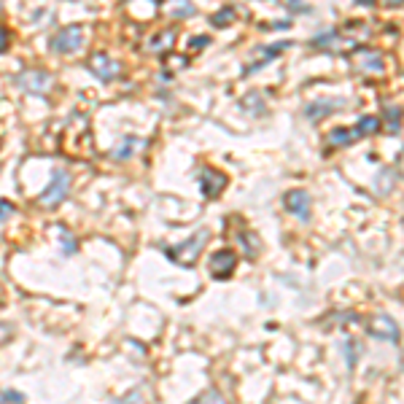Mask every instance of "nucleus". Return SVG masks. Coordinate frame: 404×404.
Returning a JSON list of instances; mask_svg holds the SVG:
<instances>
[{
    "label": "nucleus",
    "instance_id": "obj_27",
    "mask_svg": "<svg viewBox=\"0 0 404 404\" xmlns=\"http://www.w3.org/2000/svg\"><path fill=\"white\" fill-rule=\"evenodd\" d=\"M8 49V30L6 27H0V54Z\"/></svg>",
    "mask_w": 404,
    "mask_h": 404
},
{
    "label": "nucleus",
    "instance_id": "obj_1",
    "mask_svg": "<svg viewBox=\"0 0 404 404\" xmlns=\"http://www.w3.org/2000/svg\"><path fill=\"white\" fill-rule=\"evenodd\" d=\"M208 237H210V232L208 229H200V232H194L189 240H183L181 246L176 248H165L167 253V259H173L178 267H186V270H192L194 264H197V259H200L202 248H205V243H208Z\"/></svg>",
    "mask_w": 404,
    "mask_h": 404
},
{
    "label": "nucleus",
    "instance_id": "obj_17",
    "mask_svg": "<svg viewBox=\"0 0 404 404\" xmlns=\"http://www.w3.org/2000/svg\"><path fill=\"white\" fill-rule=\"evenodd\" d=\"M173 17H178V19H189V17H194V6H192V0H176Z\"/></svg>",
    "mask_w": 404,
    "mask_h": 404
},
{
    "label": "nucleus",
    "instance_id": "obj_10",
    "mask_svg": "<svg viewBox=\"0 0 404 404\" xmlns=\"http://www.w3.org/2000/svg\"><path fill=\"white\" fill-rule=\"evenodd\" d=\"M288 46H291V41H278V44H273V46L261 49L264 54H261V57H259L256 62H251V65H246V68H243V76H253V73H259V71H261L264 65H270L273 59H278L280 54L288 49Z\"/></svg>",
    "mask_w": 404,
    "mask_h": 404
},
{
    "label": "nucleus",
    "instance_id": "obj_3",
    "mask_svg": "<svg viewBox=\"0 0 404 404\" xmlns=\"http://www.w3.org/2000/svg\"><path fill=\"white\" fill-rule=\"evenodd\" d=\"M49 46H51V51H57V54L78 51L84 46V27L71 25V27H65V30H57L49 38Z\"/></svg>",
    "mask_w": 404,
    "mask_h": 404
},
{
    "label": "nucleus",
    "instance_id": "obj_18",
    "mask_svg": "<svg viewBox=\"0 0 404 404\" xmlns=\"http://www.w3.org/2000/svg\"><path fill=\"white\" fill-rule=\"evenodd\" d=\"M385 119H388V129L399 135V105H385Z\"/></svg>",
    "mask_w": 404,
    "mask_h": 404
},
{
    "label": "nucleus",
    "instance_id": "obj_9",
    "mask_svg": "<svg viewBox=\"0 0 404 404\" xmlns=\"http://www.w3.org/2000/svg\"><path fill=\"white\" fill-rule=\"evenodd\" d=\"M342 105H348V102H345V100H329V98H321V100L307 102L302 113H304V119H307V122H313V125H315V122H321L324 116H329L331 111H337V108H342Z\"/></svg>",
    "mask_w": 404,
    "mask_h": 404
},
{
    "label": "nucleus",
    "instance_id": "obj_28",
    "mask_svg": "<svg viewBox=\"0 0 404 404\" xmlns=\"http://www.w3.org/2000/svg\"><path fill=\"white\" fill-rule=\"evenodd\" d=\"M286 3H288V6H291V8H294V11H300V14H304V11H310V8H307V6H304L302 0H286Z\"/></svg>",
    "mask_w": 404,
    "mask_h": 404
},
{
    "label": "nucleus",
    "instance_id": "obj_31",
    "mask_svg": "<svg viewBox=\"0 0 404 404\" xmlns=\"http://www.w3.org/2000/svg\"><path fill=\"white\" fill-rule=\"evenodd\" d=\"M388 3H391V6H396V8L402 6V0H388Z\"/></svg>",
    "mask_w": 404,
    "mask_h": 404
},
{
    "label": "nucleus",
    "instance_id": "obj_2",
    "mask_svg": "<svg viewBox=\"0 0 404 404\" xmlns=\"http://www.w3.org/2000/svg\"><path fill=\"white\" fill-rule=\"evenodd\" d=\"M68 192H71V173L68 170H54L49 186L44 189V194L38 197V202L44 208H57L59 202L68 197Z\"/></svg>",
    "mask_w": 404,
    "mask_h": 404
},
{
    "label": "nucleus",
    "instance_id": "obj_29",
    "mask_svg": "<svg viewBox=\"0 0 404 404\" xmlns=\"http://www.w3.org/2000/svg\"><path fill=\"white\" fill-rule=\"evenodd\" d=\"M62 237H65V253H76V240H73V237L68 240V235H65V232H62Z\"/></svg>",
    "mask_w": 404,
    "mask_h": 404
},
{
    "label": "nucleus",
    "instance_id": "obj_23",
    "mask_svg": "<svg viewBox=\"0 0 404 404\" xmlns=\"http://www.w3.org/2000/svg\"><path fill=\"white\" fill-rule=\"evenodd\" d=\"M232 19H235V8H224L221 14H213V17H210V25L213 27H227Z\"/></svg>",
    "mask_w": 404,
    "mask_h": 404
},
{
    "label": "nucleus",
    "instance_id": "obj_8",
    "mask_svg": "<svg viewBox=\"0 0 404 404\" xmlns=\"http://www.w3.org/2000/svg\"><path fill=\"white\" fill-rule=\"evenodd\" d=\"M89 71H92V76L102 81V84H111L113 78L119 76V71H122V65L119 62H113L108 54H95L92 59H89Z\"/></svg>",
    "mask_w": 404,
    "mask_h": 404
},
{
    "label": "nucleus",
    "instance_id": "obj_4",
    "mask_svg": "<svg viewBox=\"0 0 404 404\" xmlns=\"http://www.w3.org/2000/svg\"><path fill=\"white\" fill-rule=\"evenodd\" d=\"M197 183H200V194L205 200H213V197H219L221 192H224V186H227V176L221 173V170H216V167H200V173H197Z\"/></svg>",
    "mask_w": 404,
    "mask_h": 404
},
{
    "label": "nucleus",
    "instance_id": "obj_5",
    "mask_svg": "<svg viewBox=\"0 0 404 404\" xmlns=\"http://www.w3.org/2000/svg\"><path fill=\"white\" fill-rule=\"evenodd\" d=\"M17 86L25 89L27 95H35V98H44L51 89V76L44 71H22L17 76Z\"/></svg>",
    "mask_w": 404,
    "mask_h": 404
},
{
    "label": "nucleus",
    "instance_id": "obj_6",
    "mask_svg": "<svg viewBox=\"0 0 404 404\" xmlns=\"http://www.w3.org/2000/svg\"><path fill=\"white\" fill-rule=\"evenodd\" d=\"M283 208L291 213V216H297L300 221H310V194L304 192V189H291V192H286L283 194Z\"/></svg>",
    "mask_w": 404,
    "mask_h": 404
},
{
    "label": "nucleus",
    "instance_id": "obj_7",
    "mask_svg": "<svg viewBox=\"0 0 404 404\" xmlns=\"http://www.w3.org/2000/svg\"><path fill=\"white\" fill-rule=\"evenodd\" d=\"M208 267H210V275L216 280H227L229 275L235 273V267H237V256H235V251H229V248L216 251L210 256Z\"/></svg>",
    "mask_w": 404,
    "mask_h": 404
},
{
    "label": "nucleus",
    "instance_id": "obj_15",
    "mask_svg": "<svg viewBox=\"0 0 404 404\" xmlns=\"http://www.w3.org/2000/svg\"><path fill=\"white\" fill-rule=\"evenodd\" d=\"M358 57H361V68H364V71H375V73H383L385 62H383V57H380L378 51L361 49V51H358Z\"/></svg>",
    "mask_w": 404,
    "mask_h": 404
},
{
    "label": "nucleus",
    "instance_id": "obj_30",
    "mask_svg": "<svg viewBox=\"0 0 404 404\" xmlns=\"http://www.w3.org/2000/svg\"><path fill=\"white\" fill-rule=\"evenodd\" d=\"M358 6H372V0H356Z\"/></svg>",
    "mask_w": 404,
    "mask_h": 404
},
{
    "label": "nucleus",
    "instance_id": "obj_24",
    "mask_svg": "<svg viewBox=\"0 0 404 404\" xmlns=\"http://www.w3.org/2000/svg\"><path fill=\"white\" fill-rule=\"evenodd\" d=\"M334 41H337V30H327V33L313 38V46H324V44H334Z\"/></svg>",
    "mask_w": 404,
    "mask_h": 404
},
{
    "label": "nucleus",
    "instance_id": "obj_12",
    "mask_svg": "<svg viewBox=\"0 0 404 404\" xmlns=\"http://www.w3.org/2000/svg\"><path fill=\"white\" fill-rule=\"evenodd\" d=\"M140 146H143V140H138L135 135H125V138L111 149V159L125 162V159H129V156L135 154V149H140Z\"/></svg>",
    "mask_w": 404,
    "mask_h": 404
},
{
    "label": "nucleus",
    "instance_id": "obj_14",
    "mask_svg": "<svg viewBox=\"0 0 404 404\" xmlns=\"http://www.w3.org/2000/svg\"><path fill=\"white\" fill-rule=\"evenodd\" d=\"M356 135H358V140L361 138H369V135H375L380 129V119L378 116H372V113H364V116H358V122H356Z\"/></svg>",
    "mask_w": 404,
    "mask_h": 404
},
{
    "label": "nucleus",
    "instance_id": "obj_25",
    "mask_svg": "<svg viewBox=\"0 0 404 404\" xmlns=\"http://www.w3.org/2000/svg\"><path fill=\"white\" fill-rule=\"evenodd\" d=\"M11 216H14V205H11L8 200H0V224L8 221Z\"/></svg>",
    "mask_w": 404,
    "mask_h": 404
},
{
    "label": "nucleus",
    "instance_id": "obj_21",
    "mask_svg": "<svg viewBox=\"0 0 404 404\" xmlns=\"http://www.w3.org/2000/svg\"><path fill=\"white\" fill-rule=\"evenodd\" d=\"M173 38H176V33H173V30H167V33L156 35V38L152 41V49H156V51H167V46L173 44Z\"/></svg>",
    "mask_w": 404,
    "mask_h": 404
},
{
    "label": "nucleus",
    "instance_id": "obj_16",
    "mask_svg": "<svg viewBox=\"0 0 404 404\" xmlns=\"http://www.w3.org/2000/svg\"><path fill=\"white\" fill-rule=\"evenodd\" d=\"M189 404H227V399L221 396V391H219V388H208L202 396H197L194 402H189Z\"/></svg>",
    "mask_w": 404,
    "mask_h": 404
},
{
    "label": "nucleus",
    "instance_id": "obj_32",
    "mask_svg": "<svg viewBox=\"0 0 404 404\" xmlns=\"http://www.w3.org/2000/svg\"><path fill=\"white\" fill-rule=\"evenodd\" d=\"M152 3H154V6H156V3H162V0H152Z\"/></svg>",
    "mask_w": 404,
    "mask_h": 404
},
{
    "label": "nucleus",
    "instance_id": "obj_13",
    "mask_svg": "<svg viewBox=\"0 0 404 404\" xmlns=\"http://www.w3.org/2000/svg\"><path fill=\"white\" fill-rule=\"evenodd\" d=\"M358 140V135H356L354 127H334L331 132H329V143L331 146H337V149H342V146H351Z\"/></svg>",
    "mask_w": 404,
    "mask_h": 404
},
{
    "label": "nucleus",
    "instance_id": "obj_19",
    "mask_svg": "<svg viewBox=\"0 0 404 404\" xmlns=\"http://www.w3.org/2000/svg\"><path fill=\"white\" fill-rule=\"evenodd\" d=\"M240 105H243V108H253V116H261V113L267 111V105L259 100V95H256V92H251V95L240 102Z\"/></svg>",
    "mask_w": 404,
    "mask_h": 404
},
{
    "label": "nucleus",
    "instance_id": "obj_26",
    "mask_svg": "<svg viewBox=\"0 0 404 404\" xmlns=\"http://www.w3.org/2000/svg\"><path fill=\"white\" fill-rule=\"evenodd\" d=\"M210 44V38L208 35H202V38H192L189 41V49H197V46H208Z\"/></svg>",
    "mask_w": 404,
    "mask_h": 404
},
{
    "label": "nucleus",
    "instance_id": "obj_22",
    "mask_svg": "<svg viewBox=\"0 0 404 404\" xmlns=\"http://www.w3.org/2000/svg\"><path fill=\"white\" fill-rule=\"evenodd\" d=\"M342 348L348 351V354H345V361H348V367L354 369L356 361H358V342H356V340H345V342H342Z\"/></svg>",
    "mask_w": 404,
    "mask_h": 404
},
{
    "label": "nucleus",
    "instance_id": "obj_20",
    "mask_svg": "<svg viewBox=\"0 0 404 404\" xmlns=\"http://www.w3.org/2000/svg\"><path fill=\"white\" fill-rule=\"evenodd\" d=\"M0 404H25V394H22V391L0 388Z\"/></svg>",
    "mask_w": 404,
    "mask_h": 404
},
{
    "label": "nucleus",
    "instance_id": "obj_11",
    "mask_svg": "<svg viewBox=\"0 0 404 404\" xmlns=\"http://www.w3.org/2000/svg\"><path fill=\"white\" fill-rule=\"evenodd\" d=\"M369 334L372 337H378V340H388V342H396L399 340V327L394 324V318L391 315H378L375 321H372V329H369Z\"/></svg>",
    "mask_w": 404,
    "mask_h": 404
}]
</instances>
